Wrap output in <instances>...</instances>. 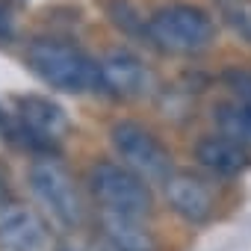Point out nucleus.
I'll use <instances>...</instances> for the list:
<instances>
[{
    "instance_id": "nucleus-18",
    "label": "nucleus",
    "mask_w": 251,
    "mask_h": 251,
    "mask_svg": "<svg viewBox=\"0 0 251 251\" xmlns=\"http://www.w3.org/2000/svg\"><path fill=\"white\" fill-rule=\"evenodd\" d=\"M62 251H68V248H62Z\"/></svg>"
},
{
    "instance_id": "nucleus-6",
    "label": "nucleus",
    "mask_w": 251,
    "mask_h": 251,
    "mask_svg": "<svg viewBox=\"0 0 251 251\" xmlns=\"http://www.w3.org/2000/svg\"><path fill=\"white\" fill-rule=\"evenodd\" d=\"M6 133L39 151H53L68 133V115L59 103L42 95H18Z\"/></svg>"
},
{
    "instance_id": "nucleus-13",
    "label": "nucleus",
    "mask_w": 251,
    "mask_h": 251,
    "mask_svg": "<svg viewBox=\"0 0 251 251\" xmlns=\"http://www.w3.org/2000/svg\"><path fill=\"white\" fill-rule=\"evenodd\" d=\"M219 9L233 33L251 42V0H219Z\"/></svg>"
},
{
    "instance_id": "nucleus-5",
    "label": "nucleus",
    "mask_w": 251,
    "mask_h": 251,
    "mask_svg": "<svg viewBox=\"0 0 251 251\" xmlns=\"http://www.w3.org/2000/svg\"><path fill=\"white\" fill-rule=\"evenodd\" d=\"M27 180H30V192L36 195V201L48 210V216L65 227V230H74L83 225L86 219V207H83V195L71 177V172L53 160V157H39L30 172H27Z\"/></svg>"
},
{
    "instance_id": "nucleus-2",
    "label": "nucleus",
    "mask_w": 251,
    "mask_h": 251,
    "mask_svg": "<svg viewBox=\"0 0 251 251\" xmlns=\"http://www.w3.org/2000/svg\"><path fill=\"white\" fill-rule=\"evenodd\" d=\"M145 33H148V42L154 48H160L163 53L192 56L213 45L216 24L201 6L169 3V6H160L157 12H151V18L145 21Z\"/></svg>"
},
{
    "instance_id": "nucleus-14",
    "label": "nucleus",
    "mask_w": 251,
    "mask_h": 251,
    "mask_svg": "<svg viewBox=\"0 0 251 251\" xmlns=\"http://www.w3.org/2000/svg\"><path fill=\"white\" fill-rule=\"evenodd\" d=\"M222 83L230 89L233 98L251 103V68H227L222 74Z\"/></svg>"
},
{
    "instance_id": "nucleus-8",
    "label": "nucleus",
    "mask_w": 251,
    "mask_h": 251,
    "mask_svg": "<svg viewBox=\"0 0 251 251\" xmlns=\"http://www.w3.org/2000/svg\"><path fill=\"white\" fill-rule=\"evenodd\" d=\"M166 201L175 216H180L189 225H204L216 213V192L213 186L192 172H175L166 183Z\"/></svg>"
},
{
    "instance_id": "nucleus-12",
    "label": "nucleus",
    "mask_w": 251,
    "mask_h": 251,
    "mask_svg": "<svg viewBox=\"0 0 251 251\" xmlns=\"http://www.w3.org/2000/svg\"><path fill=\"white\" fill-rule=\"evenodd\" d=\"M213 121L219 133L233 136L239 142H251V103L230 98V100H219L213 106Z\"/></svg>"
},
{
    "instance_id": "nucleus-16",
    "label": "nucleus",
    "mask_w": 251,
    "mask_h": 251,
    "mask_svg": "<svg viewBox=\"0 0 251 251\" xmlns=\"http://www.w3.org/2000/svg\"><path fill=\"white\" fill-rule=\"evenodd\" d=\"M6 201H12V198H9V186H6V177L0 175V204H6Z\"/></svg>"
},
{
    "instance_id": "nucleus-11",
    "label": "nucleus",
    "mask_w": 251,
    "mask_h": 251,
    "mask_svg": "<svg viewBox=\"0 0 251 251\" xmlns=\"http://www.w3.org/2000/svg\"><path fill=\"white\" fill-rule=\"evenodd\" d=\"M100 236L118 251H160L154 230L145 225V219L136 216L100 213Z\"/></svg>"
},
{
    "instance_id": "nucleus-3",
    "label": "nucleus",
    "mask_w": 251,
    "mask_h": 251,
    "mask_svg": "<svg viewBox=\"0 0 251 251\" xmlns=\"http://www.w3.org/2000/svg\"><path fill=\"white\" fill-rule=\"evenodd\" d=\"M89 192L98 201L100 213H115V216H136L148 219L154 210V192L151 183L142 180L133 169L124 163L100 160L89 169L86 175Z\"/></svg>"
},
{
    "instance_id": "nucleus-10",
    "label": "nucleus",
    "mask_w": 251,
    "mask_h": 251,
    "mask_svg": "<svg viewBox=\"0 0 251 251\" xmlns=\"http://www.w3.org/2000/svg\"><path fill=\"white\" fill-rule=\"evenodd\" d=\"M195 160L201 169H207L210 175L216 177H236L248 169V142H239L233 136H225V133H207L195 142Z\"/></svg>"
},
{
    "instance_id": "nucleus-1",
    "label": "nucleus",
    "mask_w": 251,
    "mask_h": 251,
    "mask_svg": "<svg viewBox=\"0 0 251 251\" xmlns=\"http://www.w3.org/2000/svg\"><path fill=\"white\" fill-rule=\"evenodd\" d=\"M27 68L50 89L65 92V95H89V92H103L100 80V59L89 56L83 48L53 39V36H36L30 39L24 50Z\"/></svg>"
},
{
    "instance_id": "nucleus-7",
    "label": "nucleus",
    "mask_w": 251,
    "mask_h": 251,
    "mask_svg": "<svg viewBox=\"0 0 251 251\" xmlns=\"http://www.w3.org/2000/svg\"><path fill=\"white\" fill-rule=\"evenodd\" d=\"M0 245L6 251H50V230L33 207L6 201L0 204Z\"/></svg>"
},
{
    "instance_id": "nucleus-9",
    "label": "nucleus",
    "mask_w": 251,
    "mask_h": 251,
    "mask_svg": "<svg viewBox=\"0 0 251 251\" xmlns=\"http://www.w3.org/2000/svg\"><path fill=\"white\" fill-rule=\"evenodd\" d=\"M103 92L115 98H142L151 89L148 65L127 48H115L100 59Z\"/></svg>"
},
{
    "instance_id": "nucleus-4",
    "label": "nucleus",
    "mask_w": 251,
    "mask_h": 251,
    "mask_svg": "<svg viewBox=\"0 0 251 251\" xmlns=\"http://www.w3.org/2000/svg\"><path fill=\"white\" fill-rule=\"evenodd\" d=\"M109 145L124 166L133 169L148 183H166L175 175L172 151L163 145V139L154 130H148L139 121L130 118L115 121L109 130Z\"/></svg>"
},
{
    "instance_id": "nucleus-17",
    "label": "nucleus",
    "mask_w": 251,
    "mask_h": 251,
    "mask_svg": "<svg viewBox=\"0 0 251 251\" xmlns=\"http://www.w3.org/2000/svg\"><path fill=\"white\" fill-rule=\"evenodd\" d=\"M95 251H118V248H115V245H109L103 236H98V242H95Z\"/></svg>"
},
{
    "instance_id": "nucleus-15",
    "label": "nucleus",
    "mask_w": 251,
    "mask_h": 251,
    "mask_svg": "<svg viewBox=\"0 0 251 251\" xmlns=\"http://www.w3.org/2000/svg\"><path fill=\"white\" fill-rule=\"evenodd\" d=\"M15 39V18L9 12V6L0 0V45H9Z\"/></svg>"
}]
</instances>
